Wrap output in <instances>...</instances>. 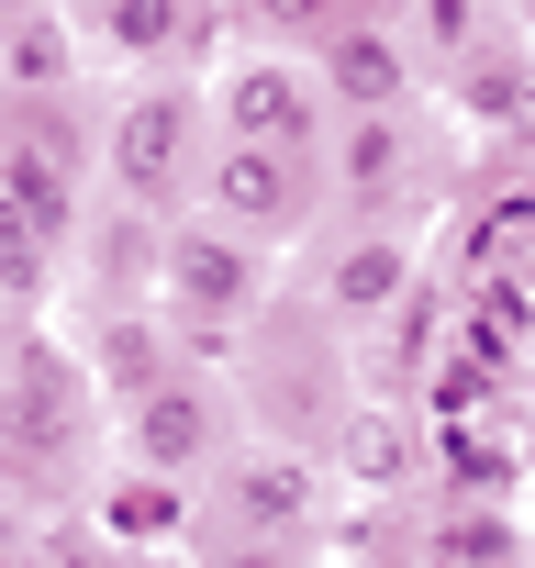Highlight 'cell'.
Wrapping results in <instances>:
<instances>
[{
  "mask_svg": "<svg viewBox=\"0 0 535 568\" xmlns=\"http://www.w3.org/2000/svg\"><path fill=\"white\" fill-rule=\"evenodd\" d=\"M201 201L234 223V234H256V245H291L302 223H313V145H256V134H223L212 145V168H201Z\"/></svg>",
  "mask_w": 535,
  "mask_h": 568,
  "instance_id": "cell-1",
  "label": "cell"
},
{
  "mask_svg": "<svg viewBox=\"0 0 535 568\" xmlns=\"http://www.w3.org/2000/svg\"><path fill=\"white\" fill-rule=\"evenodd\" d=\"M168 302H179V313L245 324V313L268 302V256H256V234H234L223 212H212V223H179V234H168Z\"/></svg>",
  "mask_w": 535,
  "mask_h": 568,
  "instance_id": "cell-2",
  "label": "cell"
},
{
  "mask_svg": "<svg viewBox=\"0 0 535 568\" xmlns=\"http://www.w3.org/2000/svg\"><path fill=\"white\" fill-rule=\"evenodd\" d=\"M324 68H291V57H245L223 90H212V112H223V134H256V145H313L324 134Z\"/></svg>",
  "mask_w": 535,
  "mask_h": 568,
  "instance_id": "cell-3",
  "label": "cell"
},
{
  "mask_svg": "<svg viewBox=\"0 0 535 568\" xmlns=\"http://www.w3.org/2000/svg\"><path fill=\"white\" fill-rule=\"evenodd\" d=\"M190 123H201V101L190 90H145V101H123V123H112V190L123 201H179V179H190Z\"/></svg>",
  "mask_w": 535,
  "mask_h": 568,
  "instance_id": "cell-4",
  "label": "cell"
},
{
  "mask_svg": "<svg viewBox=\"0 0 535 568\" xmlns=\"http://www.w3.org/2000/svg\"><path fill=\"white\" fill-rule=\"evenodd\" d=\"M324 90L357 101V112H402L413 101V45L380 12H346V23H324Z\"/></svg>",
  "mask_w": 535,
  "mask_h": 568,
  "instance_id": "cell-5",
  "label": "cell"
},
{
  "mask_svg": "<svg viewBox=\"0 0 535 568\" xmlns=\"http://www.w3.org/2000/svg\"><path fill=\"white\" fill-rule=\"evenodd\" d=\"M79 413H90V390H79V368H68L57 346L12 357V390H0V424H12V446L57 457V446H79Z\"/></svg>",
  "mask_w": 535,
  "mask_h": 568,
  "instance_id": "cell-6",
  "label": "cell"
},
{
  "mask_svg": "<svg viewBox=\"0 0 535 568\" xmlns=\"http://www.w3.org/2000/svg\"><path fill=\"white\" fill-rule=\"evenodd\" d=\"M134 457L190 479V468L212 457V402H201L190 379H157V390H134Z\"/></svg>",
  "mask_w": 535,
  "mask_h": 568,
  "instance_id": "cell-7",
  "label": "cell"
},
{
  "mask_svg": "<svg viewBox=\"0 0 535 568\" xmlns=\"http://www.w3.org/2000/svg\"><path fill=\"white\" fill-rule=\"evenodd\" d=\"M68 68H79L68 23L23 0V12H12V45H0V79H12V101H57V90H68Z\"/></svg>",
  "mask_w": 535,
  "mask_h": 568,
  "instance_id": "cell-8",
  "label": "cell"
},
{
  "mask_svg": "<svg viewBox=\"0 0 535 568\" xmlns=\"http://www.w3.org/2000/svg\"><path fill=\"white\" fill-rule=\"evenodd\" d=\"M302 513H313V468H302V457H280V446H268V457H234V524H245V535L302 524Z\"/></svg>",
  "mask_w": 535,
  "mask_h": 568,
  "instance_id": "cell-9",
  "label": "cell"
},
{
  "mask_svg": "<svg viewBox=\"0 0 535 568\" xmlns=\"http://www.w3.org/2000/svg\"><path fill=\"white\" fill-rule=\"evenodd\" d=\"M101 45L112 57H179V45H201V0H101Z\"/></svg>",
  "mask_w": 535,
  "mask_h": 568,
  "instance_id": "cell-10",
  "label": "cell"
},
{
  "mask_svg": "<svg viewBox=\"0 0 535 568\" xmlns=\"http://www.w3.org/2000/svg\"><path fill=\"white\" fill-rule=\"evenodd\" d=\"M168 357H179V324H157V313H112L101 324V379L134 402V390H157L168 379Z\"/></svg>",
  "mask_w": 535,
  "mask_h": 568,
  "instance_id": "cell-11",
  "label": "cell"
},
{
  "mask_svg": "<svg viewBox=\"0 0 535 568\" xmlns=\"http://www.w3.org/2000/svg\"><path fill=\"white\" fill-rule=\"evenodd\" d=\"M179 524H190V490H179V468H145V479L101 490V535H123V546H157V535H179Z\"/></svg>",
  "mask_w": 535,
  "mask_h": 568,
  "instance_id": "cell-12",
  "label": "cell"
},
{
  "mask_svg": "<svg viewBox=\"0 0 535 568\" xmlns=\"http://www.w3.org/2000/svg\"><path fill=\"white\" fill-rule=\"evenodd\" d=\"M402 291H413V256H402V245H346V256H335V278H324V302H335L346 324L391 313Z\"/></svg>",
  "mask_w": 535,
  "mask_h": 568,
  "instance_id": "cell-13",
  "label": "cell"
},
{
  "mask_svg": "<svg viewBox=\"0 0 535 568\" xmlns=\"http://www.w3.org/2000/svg\"><path fill=\"white\" fill-rule=\"evenodd\" d=\"M402 468H413V413H391V402H380V413H357V424H346V479L391 490Z\"/></svg>",
  "mask_w": 535,
  "mask_h": 568,
  "instance_id": "cell-14",
  "label": "cell"
},
{
  "mask_svg": "<svg viewBox=\"0 0 535 568\" xmlns=\"http://www.w3.org/2000/svg\"><path fill=\"white\" fill-rule=\"evenodd\" d=\"M335 168H346L357 190H391V179L413 168V145H402V112H357V123H346V145H335Z\"/></svg>",
  "mask_w": 535,
  "mask_h": 568,
  "instance_id": "cell-15",
  "label": "cell"
},
{
  "mask_svg": "<svg viewBox=\"0 0 535 568\" xmlns=\"http://www.w3.org/2000/svg\"><path fill=\"white\" fill-rule=\"evenodd\" d=\"M457 101H468V123L491 134V123H513V112L535 101V68H524V57H480V68L457 79Z\"/></svg>",
  "mask_w": 535,
  "mask_h": 568,
  "instance_id": "cell-16",
  "label": "cell"
},
{
  "mask_svg": "<svg viewBox=\"0 0 535 568\" xmlns=\"http://www.w3.org/2000/svg\"><path fill=\"white\" fill-rule=\"evenodd\" d=\"M413 23H424V45H435L446 68H457V57H480V0H424Z\"/></svg>",
  "mask_w": 535,
  "mask_h": 568,
  "instance_id": "cell-17",
  "label": "cell"
},
{
  "mask_svg": "<svg viewBox=\"0 0 535 568\" xmlns=\"http://www.w3.org/2000/svg\"><path fill=\"white\" fill-rule=\"evenodd\" d=\"M245 12L268 23V34H324V23H346L357 0H245Z\"/></svg>",
  "mask_w": 535,
  "mask_h": 568,
  "instance_id": "cell-18",
  "label": "cell"
},
{
  "mask_svg": "<svg viewBox=\"0 0 535 568\" xmlns=\"http://www.w3.org/2000/svg\"><path fill=\"white\" fill-rule=\"evenodd\" d=\"M435 557H513V524H502V513H457V524L435 535Z\"/></svg>",
  "mask_w": 535,
  "mask_h": 568,
  "instance_id": "cell-19",
  "label": "cell"
},
{
  "mask_svg": "<svg viewBox=\"0 0 535 568\" xmlns=\"http://www.w3.org/2000/svg\"><path fill=\"white\" fill-rule=\"evenodd\" d=\"M357 12H380V23H402V12H424V0H357Z\"/></svg>",
  "mask_w": 535,
  "mask_h": 568,
  "instance_id": "cell-20",
  "label": "cell"
},
{
  "mask_svg": "<svg viewBox=\"0 0 535 568\" xmlns=\"http://www.w3.org/2000/svg\"><path fill=\"white\" fill-rule=\"evenodd\" d=\"M12 12H23V0H0V45H12Z\"/></svg>",
  "mask_w": 535,
  "mask_h": 568,
  "instance_id": "cell-21",
  "label": "cell"
}]
</instances>
